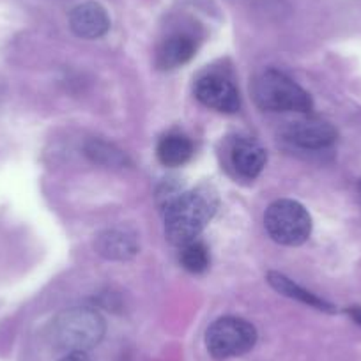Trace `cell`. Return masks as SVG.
<instances>
[{"label": "cell", "instance_id": "obj_1", "mask_svg": "<svg viewBox=\"0 0 361 361\" xmlns=\"http://www.w3.org/2000/svg\"><path fill=\"white\" fill-rule=\"evenodd\" d=\"M216 197L204 188L172 197L165 206V234L169 241L177 246L197 241L216 213Z\"/></svg>", "mask_w": 361, "mask_h": 361}, {"label": "cell", "instance_id": "obj_2", "mask_svg": "<svg viewBox=\"0 0 361 361\" xmlns=\"http://www.w3.org/2000/svg\"><path fill=\"white\" fill-rule=\"evenodd\" d=\"M106 331L105 319L92 308H69L51 324V342L66 353H87L98 345Z\"/></svg>", "mask_w": 361, "mask_h": 361}, {"label": "cell", "instance_id": "obj_3", "mask_svg": "<svg viewBox=\"0 0 361 361\" xmlns=\"http://www.w3.org/2000/svg\"><path fill=\"white\" fill-rule=\"evenodd\" d=\"M252 94L257 105L269 112L308 114L312 110L307 90L276 69H266L253 80Z\"/></svg>", "mask_w": 361, "mask_h": 361}, {"label": "cell", "instance_id": "obj_4", "mask_svg": "<svg viewBox=\"0 0 361 361\" xmlns=\"http://www.w3.org/2000/svg\"><path fill=\"white\" fill-rule=\"evenodd\" d=\"M264 225L271 239L286 246H300L310 238L312 218L296 200H276L264 214Z\"/></svg>", "mask_w": 361, "mask_h": 361}, {"label": "cell", "instance_id": "obj_5", "mask_svg": "<svg viewBox=\"0 0 361 361\" xmlns=\"http://www.w3.org/2000/svg\"><path fill=\"white\" fill-rule=\"evenodd\" d=\"M257 329L252 322L239 317H221L206 331V347L216 360L241 356L253 349Z\"/></svg>", "mask_w": 361, "mask_h": 361}, {"label": "cell", "instance_id": "obj_6", "mask_svg": "<svg viewBox=\"0 0 361 361\" xmlns=\"http://www.w3.org/2000/svg\"><path fill=\"white\" fill-rule=\"evenodd\" d=\"M195 96L204 106L224 114L241 109V98L234 83L221 75H206L197 82Z\"/></svg>", "mask_w": 361, "mask_h": 361}, {"label": "cell", "instance_id": "obj_7", "mask_svg": "<svg viewBox=\"0 0 361 361\" xmlns=\"http://www.w3.org/2000/svg\"><path fill=\"white\" fill-rule=\"evenodd\" d=\"M283 137L298 147L324 149L336 140V130L328 121L317 119V117H305V119L287 124L283 130Z\"/></svg>", "mask_w": 361, "mask_h": 361}, {"label": "cell", "instance_id": "obj_8", "mask_svg": "<svg viewBox=\"0 0 361 361\" xmlns=\"http://www.w3.org/2000/svg\"><path fill=\"white\" fill-rule=\"evenodd\" d=\"M69 27L82 39H98L110 30L109 11L98 2H83L69 13Z\"/></svg>", "mask_w": 361, "mask_h": 361}, {"label": "cell", "instance_id": "obj_9", "mask_svg": "<svg viewBox=\"0 0 361 361\" xmlns=\"http://www.w3.org/2000/svg\"><path fill=\"white\" fill-rule=\"evenodd\" d=\"M197 51V41L192 34L173 32L159 43L156 51V66L163 71L185 66Z\"/></svg>", "mask_w": 361, "mask_h": 361}, {"label": "cell", "instance_id": "obj_10", "mask_svg": "<svg viewBox=\"0 0 361 361\" xmlns=\"http://www.w3.org/2000/svg\"><path fill=\"white\" fill-rule=\"evenodd\" d=\"M267 152L257 142L238 138L231 147V165L239 177L255 179L266 166Z\"/></svg>", "mask_w": 361, "mask_h": 361}, {"label": "cell", "instance_id": "obj_11", "mask_svg": "<svg viewBox=\"0 0 361 361\" xmlns=\"http://www.w3.org/2000/svg\"><path fill=\"white\" fill-rule=\"evenodd\" d=\"M94 248L109 260H130L138 253V241L130 231L109 228L96 238Z\"/></svg>", "mask_w": 361, "mask_h": 361}, {"label": "cell", "instance_id": "obj_12", "mask_svg": "<svg viewBox=\"0 0 361 361\" xmlns=\"http://www.w3.org/2000/svg\"><path fill=\"white\" fill-rule=\"evenodd\" d=\"M267 282H269V286L273 287L276 293L283 294V296L290 298V300H296L300 301V303L308 305V307L312 308H317V310L321 312H328V314H333V312H335V307H333V305H329L328 301L321 300V298L315 296V294L310 293V290L300 287L298 283H294L293 280L287 279L286 275H282V273L269 271V273H267Z\"/></svg>", "mask_w": 361, "mask_h": 361}, {"label": "cell", "instance_id": "obj_13", "mask_svg": "<svg viewBox=\"0 0 361 361\" xmlns=\"http://www.w3.org/2000/svg\"><path fill=\"white\" fill-rule=\"evenodd\" d=\"M193 156V144L188 137L170 133L159 140L158 158L165 166H180L190 161Z\"/></svg>", "mask_w": 361, "mask_h": 361}, {"label": "cell", "instance_id": "obj_14", "mask_svg": "<svg viewBox=\"0 0 361 361\" xmlns=\"http://www.w3.org/2000/svg\"><path fill=\"white\" fill-rule=\"evenodd\" d=\"M85 154L89 156L90 161L98 163L103 166H114V169H121V166L128 165V158L121 149L116 145L109 144L105 140H89L85 145Z\"/></svg>", "mask_w": 361, "mask_h": 361}, {"label": "cell", "instance_id": "obj_15", "mask_svg": "<svg viewBox=\"0 0 361 361\" xmlns=\"http://www.w3.org/2000/svg\"><path fill=\"white\" fill-rule=\"evenodd\" d=\"M180 264L190 273H202L209 266V250L200 241L188 243L180 252Z\"/></svg>", "mask_w": 361, "mask_h": 361}, {"label": "cell", "instance_id": "obj_16", "mask_svg": "<svg viewBox=\"0 0 361 361\" xmlns=\"http://www.w3.org/2000/svg\"><path fill=\"white\" fill-rule=\"evenodd\" d=\"M61 361H92V360L87 356V353H69L66 354Z\"/></svg>", "mask_w": 361, "mask_h": 361}, {"label": "cell", "instance_id": "obj_17", "mask_svg": "<svg viewBox=\"0 0 361 361\" xmlns=\"http://www.w3.org/2000/svg\"><path fill=\"white\" fill-rule=\"evenodd\" d=\"M347 314L350 315V319H353L354 322L361 324V307H350L349 310H347Z\"/></svg>", "mask_w": 361, "mask_h": 361}, {"label": "cell", "instance_id": "obj_18", "mask_svg": "<svg viewBox=\"0 0 361 361\" xmlns=\"http://www.w3.org/2000/svg\"><path fill=\"white\" fill-rule=\"evenodd\" d=\"M357 193H360V199H361V180H360V185H357Z\"/></svg>", "mask_w": 361, "mask_h": 361}]
</instances>
